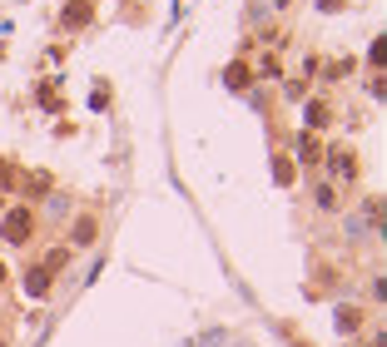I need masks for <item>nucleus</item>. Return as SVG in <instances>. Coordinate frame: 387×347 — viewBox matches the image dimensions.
<instances>
[{
	"instance_id": "obj_1",
	"label": "nucleus",
	"mask_w": 387,
	"mask_h": 347,
	"mask_svg": "<svg viewBox=\"0 0 387 347\" xmlns=\"http://www.w3.org/2000/svg\"><path fill=\"white\" fill-rule=\"evenodd\" d=\"M30 239V208H10L6 213V243H25Z\"/></svg>"
},
{
	"instance_id": "obj_2",
	"label": "nucleus",
	"mask_w": 387,
	"mask_h": 347,
	"mask_svg": "<svg viewBox=\"0 0 387 347\" xmlns=\"http://www.w3.org/2000/svg\"><path fill=\"white\" fill-rule=\"evenodd\" d=\"M25 293H30V298H45V293H50V268H30V273H25Z\"/></svg>"
},
{
	"instance_id": "obj_3",
	"label": "nucleus",
	"mask_w": 387,
	"mask_h": 347,
	"mask_svg": "<svg viewBox=\"0 0 387 347\" xmlns=\"http://www.w3.org/2000/svg\"><path fill=\"white\" fill-rule=\"evenodd\" d=\"M90 15H94V10H90V0H70L65 25H70V30H80V25H90Z\"/></svg>"
},
{
	"instance_id": "obj_4",
	"label": "nucleus",
	"mask_w": 387,
	"mask_h": 347,
	"mask_svg": "<svg viewBox=\"0 0 387 347\" xmlns=\"http://www.w3.org/2000/svg\"><path fill=\"white\" fill-rule=\"evenodd\" d=\"M328 169H333V174H343V179H353V154L333 149V154H328Z\"/></svg>"
},
{
	"instance_id": "obj_5",
	"label": "nucleus",
	"mask_w": 387,
	"mask_h": 347,
	"mask_svg": "<svg viewBox=\"0 0 387 347\" xmlns=\"http://www.w3.org/2000/svg\"><path fill=\"white\" fill-rule=\"evenodd\" d=\"M363 327V313L358 308H338V332H358Z\"/></svg>"
},
{
	"instance_id": "obj_6",
	"label": "nucleus",
	"mask_w": 387,
	"mask_h": 347,
	"mask_svg": "<svg viewBox=\"0 0 387 347\" xmlns=\"http://www.w3.org/2000/svg\"><path fill=\"white\" fill-rule=\"evenodd\" d=\"M94 234H99L94 218H75V243H94Z\"/></svg>"
},
{
	"instance_id": "obj_7",
	"label": "nucleus",
	"mask_w": 387,
	"mask_h": 347,
	"mask_svg": "<svg viewBox=\"0 0 387 347\" xmlns=\"http://www.w3.org/2000/svg\"><path fill=\"white\" fill-rule=\"evenodd\" d=\"M229 85L244 90V85H248V65H229Z\"/></svg>"
},
{
	"instance_id": "obj_8",
	"label": "nucleus",
	"mask_w": 387,
	"mask_h": 347,
	"mask_svg": "<svg viewBox=\"0 0 387 347\" xmlns=\"http://www.w3.org/2000/svg\"><path fill=\"white\" fill-rule=\"evenodd\" d=\"M273 179H279V184H293V164H288V159H279V169H273Z\"/></svg>"
},
{
	"instance_id": "obj_9",
	"label": "nucleus",
	"mask_w": 387,
	"mask_h": 347,
	"mask_svg": "<svg viewBox=\"0 0 387 347\" xmlns=\"http://www.w3.org/2000/svg\"><path fill=\"white\" fill-rule=\"evenodd\" d=\"M0 288H6V268H0Z\"/></svg>"
}]
</instances>
